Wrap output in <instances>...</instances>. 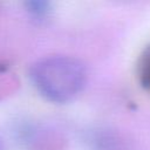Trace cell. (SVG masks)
I'll return each instance as SVG.
<instances>
[{"label":"cell","instance_id":"obj_1","mask_svg":"<svg viewBox=\"0 0 150 150\" xmlns=\"http://www.w3.org/2000/svg\"><path fill=\"white\" fill-rule=\"evenodd\" d=\"M35 89L46 100L66 103L76 97L86 86L87 69L83 62L70 55H48L29 68Z\"/></svg>","mask_w":150,"mask_h":150},{"label":"cell","instance_id":"obj_2","mask_svg":"<svg viewBox=\"0 0 150 150\" xmlns=\"http://www.w3.org/2000/svg\"><path fill=\"white\" fill-rule=\"evenodd\" d=\"M138 77L141 83L150 89V46L143 52L138 62Z\"/></svg>","mask_w":150,"mask_h":150},{"label":"cell","instance_id":"obj_3","mask_svg":"<svg viewBox=\"0 0 150 150\" xmlns=\"http://www.w3.org/2000/svg\"><path fill=\"white\" fill-rule=\"evenodd\" d=\"M25 7L27 12H29L34 16H45L52 11V4L45 0H30L25 2Z\"/></svg>","mask_w":150,"mask_h":150},{"label":"cell","instance_id":"obj_4","mask_svg":"<svg viewBox=\"0 0 150 150\" xmlns=\"http://www.w3.org/2000/svg\"><path fill=\"white\" fill-rule=\"evenodd\" d=\"M5 149V146H4V142H2V139H1V137H0V150H4Z\"/></svg>","mask_w":150,"mask_h":150}]
</instances>
